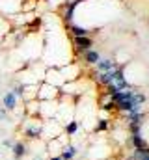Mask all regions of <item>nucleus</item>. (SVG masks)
Returning <instances> with one entry per match:
<instances>
[{"label": "nucleus", "mask_w": 149, "mask_h": 160, "mask_svg": "<svg viewBox=\"0 0 149 160\" xmlns=\"http://www.w3.org/2000/svg\"><path fill=\"white\" fill-rule=\"evenodd\" d=\"M78 121H74V119H71V121H67L65 123V127H64V132H65V136H74L76 134V130H78Z\"/></svg>", "instance_id": "obj_9"}, {"label": "nucleus", "mask_w": 149, "mask_h": 160, "mask_svg": "<svg viewBox=\"0 0 149 160\" xmlns=\"http://www.w3.org/2000/svg\"><path fill=\"white\" fill-rule=\"evenodd\" d=\"M73 45L76 47V48H78V50L86 52V50L93 48V39H91L90 36H82V38H73Z\"/></svg>", "instance_id": "obj_4"}, {"label": "nucleus", "mask_w": 149, "mask_h": 160, "mask_svg": "<svg viewBox=\"0 0 149 160\" xmlns=\"http://www.w3.org/2000/svg\"><path fill=\"white\" fill-rule=\"evenodd\" d=\"M95 65H97V73H108V71L117 69V63L114 60H110V58H101Z\"/></svg>", "instance_id": "obj_5"}, {"label": "nucleus", "mask_w": 149, "mask_h": 160, "mask_svg": "<svg viewBox=\"0 0 149 160\" xmlns=\"http://www.w3.org/2000/svg\"><path fill=\"white\" fill-rule=\"evenodd\" d=\"M23 134H24L28 140H37V138L43 136V125H41V123H34V121H30L28 125L23 127Z\"/></svg>", "instance_id": "obj_1"}, {"label": "nucleus", "mask_w": 149, "mask_h": 160, "mask_svg": "<svg viewBox=\"0 0 149 160\" xmlns=\"http://www.w3.org/2000/svg\"><path fill=\"white\" fill-rule=\"evenodd\" d=\"M9 151H11V155H13V160H23L28 155V145H26L24 142H15Z\"/></svg>", "instance_id": "obj_3"}, {"label": "nucleus", "mask_w": 149, "mask_h": 160, "mask_svg": "<svg viewBox=\"0 0 149 160\" xmlns=\"http://www.w3.org/2000/svg\"><path fill=\"white\" fill-rule=\"evenodd\" d=\"M131 143L134 145V149H142V147L147 145L146 140L142 138V134H131Z\"/></svg>", "instance_id": "obj_10"}, {"label": "nucleus", "mask_w": 149, "mask_h": 160, "mask_svg": "<svg viewBox=\"0 0 149 160\" xmlns=\"http://www.w3.org/2000/svg\"><path fill=\"white\" fill-rule=\"evenodd\" d=\"M11 91H13L17 97H24V84H17V86H15Z\"/></svg>", "instance_id": "obj_12"}, {"label": "nucleus", "mask_w": 149, "mask_h": 160, "mask_svg": "<svg viewBox=\"0 0 149 160\" xmlns=\"http://www.w3.org/2000/svg\"><path fill=\"white\" fill-rule=\"evenodd\" d=\"M8 114H9V112H8V110H4V108H2V104H0V119H6V118H8Z\"/></svg>", "instance_id": "obj_14"}, {"label": "nucleus", "mask_w": 149, "mask_h": 160, "mask_svg": "<svg viewBox=\"0 0 149 160\" xmlns=\"http://www.w3.org/2000/svg\"><path fill=\"white\" fill-rule=\"evenodd\" d=\"M69 32L73 38H82V36H90V30H86L84 26H78V24H69Z\"/></svg>", "instance_id": "obj_8"}, {"label": "nucleus", "mask_w": 149, "mask_h": 160, "mask_svg": "<svg viewBox=\"0 0 149 160\" xmlns=\"http://www.w3.org/2000/svg\"><path fill=\"white\" fill-rule=\"evenodd\" d=\"M110 127V121L108 119H99L97 125H95V132H103V130H108Z\"/></svg>", "instance_id": "obj_11"}, {"label": "nucleus", "mask_w": 149, "mask_h": 160, "mask_svg": "<svg viewBox=\"0 0 149 160\" xmlns=\"http://www.w3.org/2000/svg\"><path fill=\"white\" fill-rule=\"evenodd\" d=\"M13 143H15V140H11V138H6V140L2 142V145H4V147H8V149H11V147H13Z\"/></svg>", "instance_id": "obj_13"}, {"label": "nucleus", "mask_w": 149, "mask_h": 160, "mask_svg": "<svg viewBox=\"0 0 149 160\" xmlns=\"http://www.w3.org/2000/svg\"><path fill=\"white\" fill-rule=\"evenodd\" d=\"M49 160H62V158H60V155H54V157H50Z\"/></svg>", "instance_id": "obj_15"}, {"label": "nucleus", "mask_w": 149, "mask_h": 160, "mask_svg": "<svg viewBox=\"0 0 149 160\" xmlns=\"http://www.w3.org/2000/svg\"><path fill=\"white\" fill-rule=\"evenodd\" d=\"M76 155H78V149L74 147L73 143L64 145V147H62V151H60V158H62V160H74Z\"/></svg>", "instance_id": "obj_6"}, {"label": "nucleus", "mask_w": 149, "mask_h": 160, "mask_svg": "<svg viewBox=\"0 0 149 160\" xmlns=\"http://www.w3.org/2000/svg\"><path fill=\"white\" fill-rule=\"evenodd\" d=\"M99 60H101V54H99L95 48H90V50L84 52V62H86L88 65H95Z\"/></svg>", "instance_id": "obj_7"}, {"label": "nucleus", "mask_w": 149, "mask_h": 160, "mask_svg": "<svg viewBox=\"0 0 149 160\" xmlns=\"http://www.w3.org/2000/svg\"><path fill=\"white\" fill-rule=\"evenodd\" d=\"M17 102H19V97H17L11 89L4 93V97H2V108H4V110L15 112V110H17Z\"/></svg>", "instance_id": "obj_2"}, {"label": "nucleus", "mask_w": 149, "mask_h": 160, "mask_svg": "<svg viewBox=\"0 0 149 160\" xmlns=\"http://www.w3.org/2000/svg\"><path fill=\"white\" fill-rule=\"evenodd\" d=\"M140 160H149V157H142V158H140Z\"/></svg>", "instance_id": "obj_16"}]
</instances>
